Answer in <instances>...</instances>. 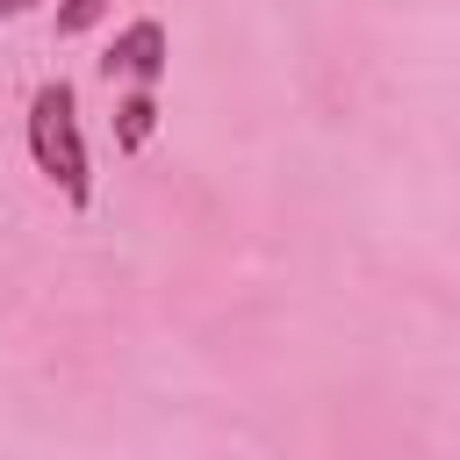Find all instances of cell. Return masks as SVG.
Listing matches in <instances>:
<instances>
[{
    "label": "cell",
    "instance_id": "6da1fadb",
    "mask_svg": "<svg viewBox=\"0 0 460 460\" xmlns=\"http://www.w3.org/2000/svg\"><path fill=\"white\" fill-rule=\"evenodd\" d=\"M29 158H36V172H43L72 208L93 201V165H86V137H79V101H72L65 79H43V86L29 93Z\"/></svg>",
    "mask_w": 460,
    "mask_h": 460
},
{
    "label": "cell",
    "instance_id": "7a4b0ae2",
    "mask_svg": "<svg viewBox=\"0 0 460 460\" xmlns=\"http://www.w3.org/2000/svg\"><path fill=\"white\" fill-rule=\"evenodd\" d=\"M108 79H129V86H158V72H165V29L158 22H129L115 43H108Z\"/></svg>",
    "mask_w": 460,
    "mask_h": 460
},
{
    "label": "cell",
    "instance_id": "3957f363",
    "mask_svg": "<svg viewBox=\"0 0 460 460\" xmlns=\"http://www.w3.org/2000/svg\"><path fill=\"white\" fill-rule=\"evenodd\" d=\"M151 129H158V101H151V86L122 93V108H115V144H122V151H144Z\"/></svg>",
    "mask_w": 460,
    "mask_h": 460
},
{
    "label": "cell",
    "instance_id": "277c9868",
    "mask_svg": "<svg viewBox=\"0 0 460 460\" xmlns=\"http://www.w3.org/2000/svg\"><path fill=\"white\" fill-rule=\"evenodd\" d=\"M108 14V0H58V36H86Z\"/></svg>",
    "mask_w": 460,
    "mask_h": 460
},
{
    "label": "cell",
    "instance_id": "5b68a950",
    "mask_svg": "<svg viewBox=\"0 0 460 460\" xmlns=\"http://www.w3.org/2000/svg\"><path fill=\"white\" fill-rule=\"evenodd\" d=\"M29 7H36V0H0V22H7V14H29Z\"/></svg>",
    "mask_w": 460,
    "mask_h": 460
}]
</instances>
